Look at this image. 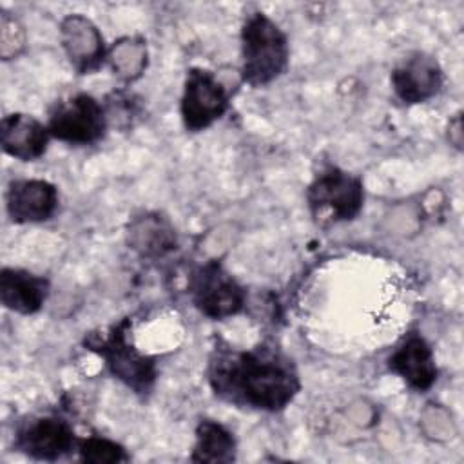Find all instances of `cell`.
Listing matches in <instances>:
<instances>
[{
    "label": "cell",
    "instance_id": "obj_3",
    "mask_svg": "<svg viewBox=\"0 0 464 464\" xmlns=\"http://www.w3.org/2000/svg\"><path fill=\"white\" fill-rule=\"evenodd\" d=\"M130 321L121 319L102 334H89L85 346L105 361L109 372L138 395L150 393L156 382V362L129 341Z\"/></svg>",
    "mask_w": 464,
    "mask_h": 464
},
{
    "label": "cell",
    "instance_id": "obj_12",
    "mask_svg": "<svg viewBox=\"0 0 464 464\" xmlns=\"http://www.w3.org/2000/svg\"><path fill=\"white\" fill-rule=\"evenodd\" d=\"M388 368L417 392H428L437 381L433 350L419 334H410L404 337V341L390 355Z\"/></svg>",
    "mask_w": 464,
    "mask_h": 464
},
{
    "label": "cell",
    "instance_id": "obj_15",
    "mask_svg": "<svg viewBox=\"0 0 464 464\" xmlns=\"http://www.w3.org/2000/svg\"><path fill=\"white\" fill-rule=\"evenodd\" d=\"M127 239L143 257H161L176 248V230L160 212L134 216L127 228Z\"/></svg>",
    "mask_w": 464,
    "mask_h": 464
},
{
    "label": "cell",
    "instance_id": "obj_16",
    "mask_svg": "<svg viewBox=\"0 0 464 464\" xmlns=\"http://www.w3.org/2000/svg\"><path fill=\"white\" fill-rule=\"evenodd\" d=\"M190 459L194 462H232L236 459V439L232 431L212 419H203L196 428Z\"/></svg>",
    "mask_w": 464,
    "mask_h": 464
},
{
    "label": "cell",
    "instance_id": "obj_2",
    "mask_svg": "<svg viewBox=\"0 0 464 464\" xmlns=\"http://www.w3.org/2000/svg\"><path fill=\"white\" fill-rule=\"evenodd\" d=\"M288 40L281 27L265 13H252L241 27V78L252 87H263L288 67Z\"/></svg>",
    "mask_w": 464,
    "mask_h": 464
},
{
    "label": "cell",
    "instance_id": "obj_8",
    "mask_svg": "<svg viewBox=\"0 0 464 464\" xmlns=\"http://www.w3.org/2000/svg\"><path fill=\"white\" fill-rule=\"evenodd\" d=\"M78 444L69 420L56 415L31 417L14 435V448L38 460H56Z\"/></svg>",
    "mask_w": 464,
    "mask_h": 464
},
{
    "label": "cell",
    "instance_id": "obj_18",
    "mask_svg": "<svg viewBox=\"0 0 464 464\" xmlns=\"http://www.w3.org/2000/svg\"><path fill=\"white\" fill-rule=\"evenodd\" d=\"M76 450L80 453V460L91 462V464H112V462L129 460V455L125 453L123 446L98 435L80 439L76 444Z\"/></svg>",
    "mask_w": 464,
    "mask_h": 464
},
{
    "label": "cell",
    "instance_id": "obj_14",
    "mask_svg": "<svg viewBox=\"0 0 464 464\" xmlns=\"http://www.w3.org/2000/svg\"><path fill=\"white\" fill-rule=\"evenodd\" d=\"M49 294V283L42 276H36L22 268H2L0 272V301L16 314H36Z\"/></svg>",
    "mask_w": 464,
    "mask_h": 464
},
{
    "label": "cell",
    "instance_id": "obj_6",
    "mask_svg": "<svg viewBox=\"0 0 464 464\" xmlns=\"http://www.w3.org/2000/svg\"><path fill=\"white\" fill-rule=\"evenodd\" d=\"M47 129L60 141L89 145L105 134L107 114L96 98L78 92L54 105Z\"/></svg>",
    "mask_w": 464,
    "mask_h": 464
},
{
    "label": "cell",
    "instance_id": "obj_5",
    "mask_svg": "<svg viewBox=\"0 0 464 464\" xmlns=\"http://www.w3.org/2000/svg\"><path fill=\"white\" fill-rule=\"evenodd\" d=\"M194 306L210 319H227L245 306L243 286L225 270L219 261H207L188 279Z\"/></svg>",
    "mask_w": 464,
    "mask_h": 464
},
{
    "label": "cell",
    "instance_id": "obj_9",
    "mask_svg": "<svg viewBox=\"0 0 464 464\" xmlns=\"http://www.w3.org/2000/svg\"><path fill=\"white\" fill-rule=\"evenodd\" d=\"M395 96L408 105L431 100L442 87L444 74L439 62L422 51L408 54L390 76Z\"/></svg>",
    "mask_w": 464,
    "mask_h": 464
},
{
    "label": "cell",
    "instance_id": "obj_7",
    "mask_svg": "<svg viewBox=\"0 0 464 464\" xmlns=\"http://www.w3.org/2000/svg\"><path fill=\"white\" fill-rule=\"evenodd\" d=\"M228 109V92L208 69L187 72L181 96V120L187 130L199 132L219 120Z\"/></svg>",
    "mask_w": 464,
    "mask_h": 464
},
{
    "label": "cell",
    "instance_id": "obj_4",
    "mask_svg": "<svg viewBox=\"0 0 464 464\" xmlns=\"http://www.w3.org/2000/svg\"><path fill=\"white\" fill-rule=\"evenodd\" d=\"M306 201L314 219L321 225L352 221L362 210V181L343 169L328 167L308 185Z\"/></svg>",
    "mask_w": 464,
    "mask_h": 464
},
{
    "label": "cell",
    "instance_id": "obj_13",
    "mask_svg": "<svg viewBox=\"0 0 464 464\" xmlns=\"http://www.w3.org/2000/svg\"><path fill=\"white\" fill-rule=\"evenodd\" d=\"M49 138L51 132L47 125L31 114H7L0 125V143L4 152L22 161H33L40 158L47 149Z\"/></svg>",
    "mask_w": 464,
    "mask_h": 464
},
{
    "label": "cell",
    "instance_id": "obj_1",
    "mask_svg": "<svg viewBox=\"0 0 464 464\" xmlns=\"http://www.w3.org/2000/svg\"><path fill=\"white\" fill-rule=\"evenodd\" d=\"M207 375L219 399L259 411L285 410L301 390L292 359L270 344L237 350L216 341Z\"/></svg>",
    "mask_w": 464,
    "mask_h": 464
},
{
    "label": "cell",
    "instance_id": "obj_11",
    "mask_svg": "<svg viewBox=\"0 0 464 464\" xmlns=\"http://www.w3.org/2000/svg\"><path fill=\"white\" fill-rule=\"evenodd\" d=\"M62 45L71 65L80 74L98 71L105 60L103 38L98 27L83 14H69L60 25Z\"/></svg>",
    "mask_w": 464,
    "mask_h": 464
},
{
    "label": "cell",
    "instance_id": "obj_17",
    "mask_svg": "<svg viewBox=\"0 0 464 464\" xmlns=\"http://www.w3.org/2000/svg\"><path fill=\"white\" fill-rule=\"evenodd\" d=\"M109 56L112 69L125 80L138 78L147 65V49L140 38H121Z\"/></svg>",
    "mask_w": 464,
    "mask_h": 464
},
{
    "label": "cell",
    "instance_id": "obj_10",
    "mask_svg": "<svg viewBox=\"0 0 464 464\" xmlns=\"http://www.w3.org/2000/svg\"><path fill=\"white\" fill-rule=\"evenodd\" d=\"M58 207V190L45 179H14L5 192V210L13 223L47 221Z\"/></svg>",
    "mask_w": 464,
    "mask_h": 464
}]
</instances>
